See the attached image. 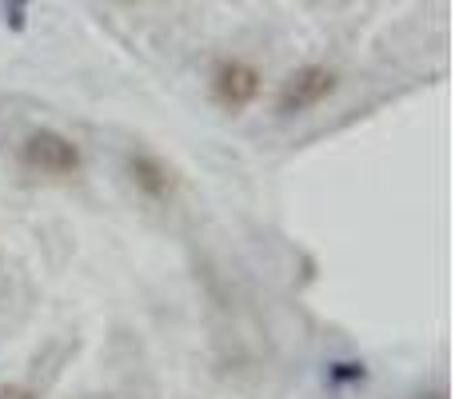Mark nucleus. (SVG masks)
Masks as SVG:
<instances>
[{"mask_svg":"<svg viewBox=\"0 0 455 399\" xmlns=\"http://www.w3.org/2000/svg\"><path fill=\"white\" fill-rule=\"evenodd\" d=\"M20 160L32 168V172L72 176L80 168V148H76V140H68V136L56 132V128H36V132L24 136Z\"/></svg>","mask_w":455,"mask_h":399,"instance_id":"obj_1","label":"nucleus"},{"mask_svg":"<svg viewBox=\"0 0 455 399\" xmlns=\"http://www.w3.org/2000/svg\"><path fill=\"white\" fill-rule=\"evenodd\" d=\"M336 88H339V76L328 64H304V68H296L283 80L275 108H280V116H299V112H312L315 104H323Z\"/></svg>","mask_w":455,"mask_h":399,"instance_id":"obj_2","label":"nucleus"},{"mask_svg":"<svg viewBox=\"0 0 455 399\" xmlns=\"http://www.w3.org/2000/svg\"><path fill=\"white\" fill-rule=\"evenodd\" d=\"M212 92L224 108H248L259 96V72L248 60H224L212 72Z\"/></svg>","mask_w":455,"mask_h":399,"instance_id":"obj_3","label":"nucleus"},{"mask_svg":"<svg viewBox=\"0 0 455 399\" xmlns=\"http://www.w3.org/2000/svg\"><path fill=\"white\" fill-rule=\"evenodd\" d=\"M128 176H132V184L148 200H168L176 192V180H172V172H168V164L148 156V152H132V156H128Z\"/></svg>","mask_w":455,"mask_h":399,"instance_id":"obj_4","label":"nucleus"},{"mask_svg":"<svg viewBox=\"0 0 455 399\" xmlns=\"http://www.w3.org/2000/svg\"><path fill=\"white\" fill-rule=\"evenodd\" d=\"M0 399H40L32 387H20V384H12V387H0Z\"/></svg>","mask_w":455,"mask_h":399,"instance_id":"obj_5","label":"nucleus"}]
</instances>
